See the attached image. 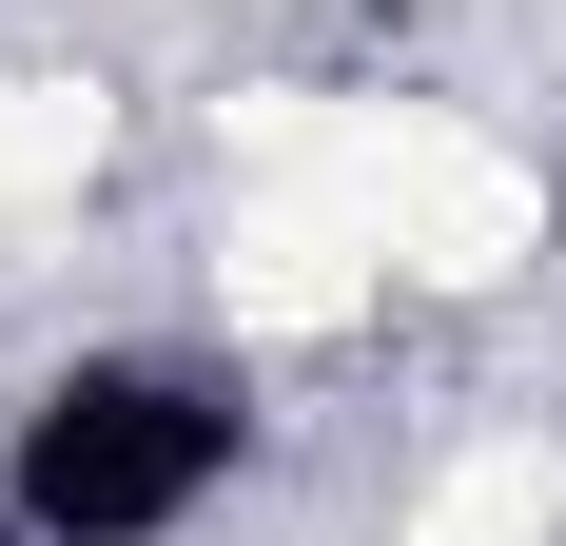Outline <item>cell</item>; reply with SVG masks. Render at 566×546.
<instances>
[{
    "label": "cell",
    "mask_w": 566,
    "mask_h": 546,
    "mask_svg": "<svg viewBox=\"0 0 566 546\" xmlns=\"http://www.w3.org/2000/svg\"><path fill=\"white\" fill-rule=\"evenodd\" d=\"M234 157L333 176L352 216L391 234V273H450V293H489V273L547 254V176H527L509 137L430 117V98H234Z\"/></svg>",
    "instance_id": "cell-1"
},
{
    "label": "cell",
    "mask_w": 566,
    "mask_h": 546,
    "mask_svg": "<svg viewBox=\"0 0 566 546\" xmlns=\"http://www.w3.org/2000/svg\"><path fill=\"white\" fill-rule=\"evenodd\" d=\"M371 273H391V234L352 216L333 176H274V157H254V196H234V234H216V313L234 332H352Z\"/></svg>",
    "instance_id": "cell-2"
},
{
    "label": "cell",
    "mask_w": 566,
    "mask_h": 546,
    "mask_svg": "<svg viewBox=\"0 0 566 546\" xmlns=\"http://www.w3.org/2000/svg\"><path fill=\"white\" fill-rule=\"evenodd\" d=\"M547 527H566V469H547V449H469V469L410 489V546H547Z\"/></svg>",
    "instance_id": "cell-3"
},
{
    "label": "cell",
    "mask_w": 566,
    "mask_h": 546,
    "mask_svg": "<svg viewBox=\"0 0 566 546\" xmlns=\"http://www.w3.org/2000/svg\"><path fill=\"white\" fill-rule=\"evenodd\" d=\"M98 137H117V117L78 98V78H0V234L40 216V196H78V176H98Z\"/></svg>",
    "instance_id": "cell-4"
}]
</instances>
